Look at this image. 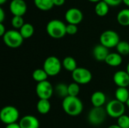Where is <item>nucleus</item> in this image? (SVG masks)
Listing matches in <instances>:
<instances>
[{"label": "nucleus", "instance_id": "27", "mask_svg": "<svg viewBox=\"0 0 129 128\" xmlns=\"http://www.w3.org/2000/svg\"><path fill=\"white\" fill-rule=\"evenodd\" d=\"M117 53L122 56H126L129 54V43L125 41H120L116 46Z\"/></svg>", "mask_w": 129, "mask_h": 128}, {"label": "nucleus", "instance_id": "33", "mask_svg": "<svg viewBox=\"0 0 129 128\" xmlns=\"http://www.w3.org/2000/svg\"><path fill=\"white\" fill-rule=\"evenodd\" d=\"M7 30L5 29V26H4L3 23H0V35L3 37V35L5 34Z\"/></svg>", "mask_w": 129, "mask_h": 128}, {"label": "nucleus", "instance_id": "42", "mask_svg": "<svg viewBox=\"0 0 129 128\" xmlns=\"http://www.w3.org/2000/svg\"><path fill=\"white\" fill-rule=\"evenodd\" d=\"M126 104H127V106H128V109H129V99H128V101H127Z\"/></svg>", "mask_w": 129, "mask_h": 128}, {"label": "nucleus", "instance_id": "21", "mask_svg": "<svg viewBox=\"0 0 129 128\" xmlns=\"http://www.w3.org/2000/svg\"><path fill=\"white\" fill-rule=\"evenodd\" d=\"M116 100L126 103L129 99V91L127 88H117L115 91Z\"/></svg>", "mask_w": 129, "mask_h": 128}, {"label": "nucleus", "instance_id": "20", "mask_svg": "<svg viewBox=\"0 0 129 128\" xmlns=\"http://www.w3.org/2000/svg\"><path fill=\"white\" fill-rule=\"evenodd\" d=\"M35 6L41 11H47L54 6V0H33Z\"/></svg>", "mask_w": 129, "mask_h": 128}, {"label": "nucleus", "instance_id": "34", "mask_svg": "<svg viewBox=\"0 0 129 128\" xmlns=\"http://www.w3.org/2000/svg\"><path fill=\"white\" fill-rule=\"evenodd\" d=\"M5 18V14L4 9L1 7L0 8V23H3Z\"/></svg>", "mask_w": 129, "mask_h": 128}, {"label": "nucleus", "instance_id": "16", "mask_svg": "<svg viewBox=\"0 0 129 128\" xmlns=\"http://www.w3.org/2000/svg\"><path fill=\"white\" fill-rule=\"evenodd\" d=\"M107 100V97L104 93L98 91L92 94L91 97V102L93 107H103Z\"/></svg>", "mask_w": 129, "mask_h": 128}, {"label": "nucleus", "instance_id": "6", "mask_svg": "<svg viewBox=\"0 0 129 128\" xmlns=\"http://www.w3.org/2000/svg\"><path fill=\"white\" fill-rule=\"evenodd\" d=\"M120 41L119 34L114 30H106L103 32L100 36V43L107 48H116Z\"/></svg>", "mask_w": 129, "mask_h": 128}, {"label": "nucleus", "instance_id": "3", "mask_svg": "<svg viewBox=\"0 0 129 128\" xmlns=\"http://www.w3.org/2000/svg\"><path fill=\"white\" fill-rule=\"evenodd\" d=\"M19 117L18 109L12 106H6L0 111V120L6 125L17 123Z\"/></svg>", "mask_w": 129, "mask_h": 128}, {"label": "nucleus", "instance_id": "28", "mask_svg": "<svg viewBox=\"0 0 129 128\" xmlns=\"http://www.w3.org/2000/svg\"><path fill=\"white\" fill-rule=\"evenodd\" d=\"M80 92L79 84L76 82H72L68 84V94L70 97H78Z\"/></svg>", "mask_w": 129, "mask_h": 128}, {"label": "nucleus", "instance_id": "10", "mask_svg": "<svg viewBox=\"0 0 129 128\" xmlns=\"http://www.w3.org/2000/svg\"><path fill=\"white\" fill-rule=\"evenodd\" d=\"M36 93L39 99L49 100L54 93V88H53L51 82L47 80L37 84Z\"/></svg>", "mask_w": 129, "mask_h": 128}, {"label": "nucleus", "instance_id": "22", "mask_svg": "<svg viewBox=\"0 0 129 128\" xmlns=\"http://www.w3.org/2000/svg\"><path fill=\"white\" fill-rule=\"evenodd\" d=\"M117 22L123 26H129V8H124L117 14Z\"/></svg>", "mask_w": 129, "mask_h": 128}, {"label": "nucleus", "instance_id": "25", "mask_svg": "<svg viewBox=\"0 0 129 128\" xmlns=\"http://www.w3.org/2000/svg\"><path fill=\"white\" fill-rule=\"evenodd\" d=\"M20 32L24 39L29 38L33 36L34 33V27L29 23H25L24 25L20 29Z\"/></svg>", "mask_w": 129, "mask_h": 128}, {"label": "nucleus", "instance_id": "5", "mask_svg": "<svg viewBox=\"0 0 129 128\" xmlns=\"http://www.w3.org/2000/svg\"><path fill=\"white\" fill-rule=\"evenodd\" d=\"M62 67V62L54 56L47 57L43 63V69L48 76H55L58 75L60 72Z\"/></svg>", "mask_w": 129, "mask_h": 128}, {"label": "nucleus", "instance_id": "15", "mask_svg": "<svg viewBox=\"0 0 129 128\" xmlns=\"http://www.w3.org/2000/svg\"><path fill=\"white\" fill-rule=\"evenodd\" d=\"M110 54L109 48L102 45L101 44L96 45L93 49V56L94 59L99 62L106 60L107 56Z\"/></svg>", "mask_w": 129, "mask_h": 128}, {"label": "nucleus", "instance_id": "32", "mask_svg": "<svg viewBox=\"0 0 129 128\" xmlns=\"http://www.w3.org/2000/svg\"><path fill=\"white\" fill-rule=\"evenodd\" d=\"M105 2H107L109 6H112V7H115V6H118L119 5L123 0H104Z\"/></svg>", "mask_w": 129, "mask_h": 128}, {"label": "nucleus", "instance_id": "2", "mask_svg": "<svg viewBox=\"0 0 129 128\" xmlns=\"http://www.w3.org/2000/svg\"><path fill=\"white\" fill-rule=\"evenodd\" d=\"M46 32L51 38L59 39L67 34V25L60 20H51L46 25Z\"/></svg>", "mask_w": 129, "mask_h": 128}, {"label": "nucleus", "instance_id": "41", "mask_svg": "<svg viewBox=\"0 0 129 128\" xmlns=\"http://www.w3.org/2000/svg\"><path fill=\"white\" fill-rule=\"evenodd\" d=\"M126 71H127V72L129 74V63H128V65H127V69H126Z\"/></svg>", "mask_w": 129, "mask_h": 128}, {"label": "nucleus", "instance_id": "18", "mask_svg": "<svg viewBox=\"0 0 129 128\" xmlns=\"http://www.w3.org/2000/svg\"><path fill=\"white\" fill-rule=\"evenodd\" d=\"M110 11V6L107 2H105L104 0H101V2H98L95 5L94 7V11L97 15L99 17H104L106 16Z\"/></svg>", "mask_w": 129, "mask_h": 128}, {"label": "nucleus", "instance_id": "40", "mask_svg": "<svg viewBox=\"0 0 129 128\" xmlns=\"http://www.w3.org/2000/svg\"><path fill=\"white\" fill-rule=\"evenodd\" d=\"M88 1H89L91 2H96V3H98V2H101V0H88Z\"/></svg>", "mask_w": 129, "mask_h": 128}, {"label": "nucleus", "instance_id": "26", "mask_svg": "<svg viewBox=\"0 0 129 128\" xmlns=\"http://www.w3.org/2000/svg\"><path fill=\"white\" fill-rule=\"evenodd\" d=\"M48 74L42 69H36L33 72V78L35 81L39 83L48 80Z\"/></svg>", "mask_w": 129, "mask_h": 128}, {"label": "nucleus", "instance_id": "37", "mask_svg": "<svg viewBox=\"0 0 129 128\" xmlns=\"http://www.w3.org/2000/svg\"><path fill=\"white\" fill-rule=\"evenodd\" d=\"M108 128H121L118 124H113V125H110V127H108Z\"/></svg>", "mask_w": 129, "mask_h": 128}, {"label": "nucleus", "instance_id": "29", "mask_svg": "<svg viewBox=\"0 0 129 128\" xmlns=\"http://www.w3.org/2000/svg\"><path fill=\"white\" fill-rule=\"evenodd\" d=\"M11 25L14 29H19L24 25V20L23 17L20 16H14L11 19Z\"/></svg>", "mask_w": 129, "mask_h": 128}, {"label": "nucleus", "instance_id": "11", "mask_svg": "<svg viewBox=\"0 0 129 128\" xmlns=\"http://www.w3.org/2000/svg\"><path fill=\"white\" fill-rule=\"evenodd\" d=\"M83 19V14L82 11L77 8H69L65 13V20L70 24L78 25Z\"/></svg>", "mask_w": 129, "mask_h": 128}, {"label": "nucleus", "instance_id": "9", "mask_svg": "<svg viewBox=\"0 0 129 128\" xmlns=\"http://www.w3.org/2000/svg\"><path fill=\"white\" fill-rule=\"evenodd\" d=\"M72 78L74 82L79 84H88L92 79L91 72L84 67H78L72 72Z\"/></svg>", "mask_w": 129, "mask_h": 128}, {"label": "nucleus", "instance_id": "23", "mask_svg": "<svg viewBox=\"0 0 129 128\" xmlns=\"http://www.w3.org/2000/svg\"><path fill=\"white\" fill-rule=\"evenodd\" d=\"M62 66L66 70L71 72H73L78 68L76 60L72 57H65L62 61Z\"/></svg>", "mask_w": 129, "mask_h": 128}, {"label": "nucleus", "instance_id": "31", "mask_svg": "<svg viewBox=\"0 0 129 128\" xmlns=\"http://www.w3.org/2000/svg\"><path fill=\"white\" fill-rule=\"evenodd\" d=\"M78 32V27L77 25H74V24H70L68 23L67 25V34L73 35L76 34Z\"/></svg>", "mask_w": 129, "mask_h": 128}, {"label": "nucleus", "instance_id": "38", "mask_svg": "<svg viewBox=\"0 0 129 128\" xmlns=\"http://www.w3.org/2000/svg\"><path fill=\"white\" fill-rule=\"evenodd\" d=\"M122 2H123L126 6L129 7V0H123V1H122Z\"/></svg>", "mask_w": 129, "mask_h": 128}, {"label": "nucleus", "instance_id": "30", "mask_svg": "<svg viewBox=\"0 0 129 128\" xmlns=\"http://www.w3.org/2000/svg\"><path fill=\"white\" fill-rule=\"evenodd\" d=\"M117 124L121 128H129V116L123 115L117 118Z\"/></svg>", "mask_w": 129, "mask_h": 128}, {"label": "nucleus", "instance_id": "17", "mask_svg": "<svg viewBox=\"0 0 129 128\" xmlns=\"http://www.w3.org/2000/svg\"><path fill=\"white\" fill-rule=\"evenodd\" d=\"M105 63L110 66H119L122 63V57L119 53H110L105 60Z\"/></svg>", "mask_w": 129, "mask_h": 128}, {"label": "nucleus", "instance_id": "24", "mask_svg": "<svg viewBox=\"0 0 129 128\" xmlns=\"http://www.w3.org/2000/svg\"><path fill=\"white\" fill-rule=\"evenodd\" d=\"M54 93L55 94L60 98H66L69 96L68 94V84L64 83H58L54 87Z\"/></svg>", "mask_w": 129, "mask_h": 128}, {"label": "nucleus", "instance_id": "4", "mask_svg": "<svg viewBox=\"0 0 129 128\" xmlns=\"http://www.w3.org/2000/svg\"><path fill=\"white\" fill-rule=\"evenodd\" d=\"M3 41L5 45L11 48H19L24 40L22 37L20 31L16 29L8 30L2 37Z\"/></svg>", "mask_w": 129, "mask_h": 128}, {"label": "nucleus", "instance_id": "36", "mask_svg": "<svg viewBox=\"0 0 129 128\" xmlns=\"http://www.w3.org/2000/svg\"><path fill=\"white\" fill-rule=\"evenodd\" d=\"M5 128H21L20 127L18 123H14V124H8L6 125Z\"/></svg>", "mask_w": 129, "mask_h": 128}, {"label": "nucleus", "instance_id": "35", "mask_svg": "<svg viewBox=\"0 0 129 128\" xmlns=\"http://www.w3.org/2000/svg\"><path fill=\"white\" fill-rule=\"evenodd\" d=\"M66 0H54V6H62L65 3Z\"/></svg>", "mask_w": 129, "mask_h": 128}, {"label": "nucleus", "instance_id": "12", "mask_svg": "<svg viewBox=\"0 0 129 128\" xmlns=\"http://www.w3.org/2000/svg\"><path fill=\"white\" fill-rule=\"evenodd\" d=\"M9 10L14 16L23 17L27 10V5L24 0H11Z\"/></svg>", "mask_w": 129, "mask_h": 128}, {"label": "nucleus", "instance_id": "7", "mask_svg": "<svg viewBox=\"0 0 129 128\" xmlns=\"http://www.w3.org/2000/svg\"><path fill=\"white\" fill-rule=\"evenodd\" d=\"M106 111L107 115L113 118H119L122 115H125V103L117 100H110L106 106Z\"/></svg>", "mask_w": 129, "mask_h": 128}, {"label": "nucleus", "instance_id": "19", "mask_svg": "<svg viewBox=\"0 0 129 128\" xmlns=\"http://www.w3.org/2000/svg\"><path fill=\"white\" fill-rule=\"evenodd\" d=\"M36 109L39 113L42 115L48 114L51 110V103L49 100L39 99L36 104Z\"/></svg>", "mask_w": 129, "mask_h": 128}, {"label": "nucleus", "instance_id": "39", "mask_svg": "<svg viewBox=\"0 0 129 128\" xmlns=\"http://www.w3.org/2000/svg\"><path fill=\"white\" fill-rule=\"evenodd\" d=\"M6 2H7V0H0V5H4Z\"/></svg>", "mask_w": 129, "mask_h": 128}, {"label": "nucleus", "instance_id": "1", "mask_svg": "<svg viewBox=\"0 0 129 128\" xmlns=\"http://www.w3.org/2000/svg\"><path fill=\"white\" fill-rule=\"evenodd\" d=\"M62 108L70 116H78L83 110V103L78 97L68 96L63 100Z\"/></svg>", "mask_w": 129, "mask_h": 128}, {"label": "nucleus", "instance_id": "13", "mask_svg": "<svg viewBox=\"0 0 129 128\" xmlns=\"http://www.w3.org/2000/svg\"><path fill=\"white\" fill-rule=\"evenodd\" d=\"M113 81L118 88H128L129 86V74L127 71L119 70L113 75Z\"/></svg>", "mask_w": 129, "mask_h": 128}, {"label": "nucleus", "instance_id": "8", "mask_svg": "<svg viewBox=\"0 0 129 128\" xmlns=\"http://www.w3.org/2000/svg\"><path fill=\"white\" fill-rule=\"evenodd\" d=\"M106 109L103 107H93L88 114V121L92 125H100L103 124L107 118Z\"/></svg>", "mask_w": 129, "mask_h": 128}, {"label": "nucleus", "instance_id": "14", "mask_svg": "<svg viewBox=\"0 0 129 128\" xmlns=\"http://www.w3.org/2000/svg\"><path fill=\"white\" fill-rule=\"evenodd\" d=\"M18 124L21 128H39V119L31 115H26L21 118Z\"/></svg>", "mask_w": 129, "mask_h": 128}]
</instances>
